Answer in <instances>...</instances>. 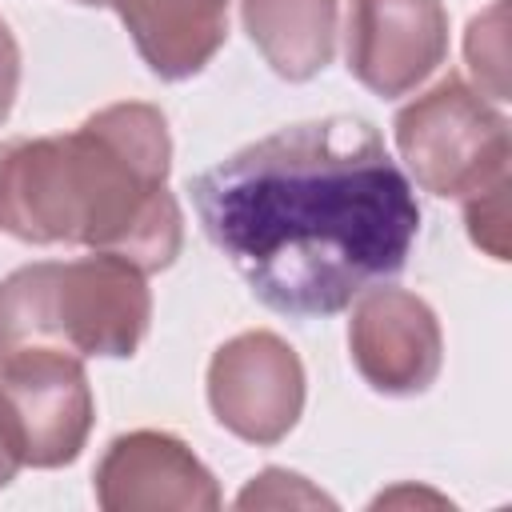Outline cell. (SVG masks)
<instances>
[{"mask_svg": "<svg viewBox=\"0 0 512 512\" xmlns=\"http://www.w3.org/2000/svg\"><path fill=\"white\" fill-rule=\"evenodd\" d=\"M204 236L280 316H332L392 280L420 228L412 180L360 116L280 128L192 180Z\"/></svg>", "mask_w": 512, "mask_h": 512, "instance_id": "obj_1", "label": "cell"}, {"mask_svg": "<svg viewBox=\"0 0 512 512\" xmlns=\"http://www.w3.org/2000/svg\"><path fill=\"white\" fill-rule=\"evenodd\" d=\"M168 128L152 104H112L68 136L0 144V228L28 244H84L140 272L180 252Z\"/></svg>", "mask_w": 512, "mask_h": 512, "instance_id": "obj_2", "label": "cell"}, {"mask_svg": "<svg viewBox=\"0 0 512 512\" xmlns=\"http://www.w3.org/2000/svg\"><path fill=\"white\" fill-rule=\"evenodd\" d=\"M144 272L112 252L28 264L0 284V356L56 348L68 356H132L148 332Z\"/></svg>", "mask_w": 512, "mask_h": 512, "instance_id": "obj_3", "label": "cell"}, {"mask_svg": "<svg viewBox=\"0 0 512 512\" xmlns=\"http://www.w3.org/2000/svg\"><path fill=\"white\" fill-rule=\"evenodd\" d=\"M396 148L436 196L468 200L508 180V120L452 72L396 116Z\"/></svg>", "mask_w": 512, "mask_h": 512, "instance_id": "obj_4", "label": "cell"}, {"mask_svg": "<svg viewBox=\"0 0 512 512\" xmlns=\"http://www.w3.org/2000/svg\"><path fill=\"white\" fill-rule=\"evenodd\" d=\"M0 412L24 464L56 468L76 460L92 428V392L80 356L56 348L0 356Z\"/></svg>", "mask_w": 512, "mask_h": 512, "instance_id": "obj_5", "label": "cell"}, {"mask_svg": "<svg viewBox=\"0 0 512 512\" xmlns=\"http://www.w3.org/2000/svg\"><path fill=\"white\" fill-rule=\"evenodd\" d=\"M208 400L216 420L236 436L276 444L300 416L304 368L276 332H244L212 356Z\"/></svg>", "mask_w": 512, "mask_h": 512, "instance_id": "obj_6", "label": "cell"}, {"mask_svg": "<svg viewBox=\"0 0 512 512\" xmlns=\"http://www.w3.org/2000/svg\"><path fill=\"white\" fill-rule=\"evenodd\" d=\"M448 52V16L440 0H352L348 72L376 96L412 92Z\"/></svg>", "mask_w": 512, "mask_h": 512, "instance_id": "obj_7", "label": "cell"}, {"mask_svg": "<svg viewBox=\"0 0 512 512\" xmlns=\"http://www.w3.org/2000/svg\"><path fill=\"white\" fill-rule=\"evenodd\" d=\"M360 376L388 396L424 392L440 372V328L432 308L400 288H376L356 304L348 328Z\"/></svg>", "mask_w": 512, "mask_h": 512, "instance_id": "obj_8", "label": "cell"}, {"mask_svg": "<svg viewBox=\"0 0 512 512\" xmlns=\"http://www.w3.org/2000/svg\"><path fill=\"white\" fill-rule=\"evenodd\" d=\"M96 492L104 508H128V504L216 508L220 500L208 468L168 432H132L112 440L96 472Z\"/></svg>", "mask_w": 512, "mask_h": 512, "instance_id": "obj_9", "label": "cell"}, {"mask_svg": "<svg viewBox=\"0 0 512 512\" xmlns=\"http://www.w3.org/2000/svg\"><path fill=\"white\" fill-rule=\"evenodd\" d=\"M144 64L164 80L200 72L228 32V0H112Z\"/></svg>", "mask_w": 512, "mask_h": 512, "instance_id": "obj_10", "label": "cell"}, {"mask_svg": "<svg viewBox=\"0 0 512 512\" xmlns=\"http://www.w3.org/2000/svg\"><path fill=\"white\" fill-rule=\"evenodd\" d=\"M244 28L276 76L312 80L336 52V0H244Z\"/></svg>", "mask_w": 512, "mask_h": 512, "instance_id": "obj_11", "label": "cell"}, {"mask_svg": "<svg viewBox=\"0 0 512 512\" xmlns=\"http://www.w3.org/2000/svg\"><path fill=\"white\" fill-rule=\"evenodd\" d=\"M468 232L472 240L492 252L496 260H508V180L492 184L488 192L468 196Z\"/></svg>", "mask_w": 512, "mask_h": 512, "instance_id": "obj_12", "label": "cell"}, {"mask_svg": "<svg viewBox=\"0 0 512 512\" xmlns=\"http://www.w3.org/2000/svg\"><path fill=\"white\" fill-rule=\"evenodd\" d=\"M488 40L492 44H484V36L476 28H468V64H472L476 76H488V92L496 100H508L504 96L508 92V84H504V0H496V16H492V28H488Z\"/></svg>", "mask_w": 512, "mask_h": 512, "instance_id": "obj_13", "label": "cell"}, {"mask_svg": "<svg viewBox=\"0 0 512 512\" xmlns=\"http://www.w3.org/2000/svg\"><path fill=\"white\" fill-rule=\"evenodd\" d=\"M16 84H20V48H16L8 24L0 20V120L12 112Z\"/></svg>", "mask_w": 512, "mask_h": 512, "instance_id": "obj_14", "label": "cell"}, {"mask_svg": "<svg viewBox=\"0 0 512 512\" xmlns=\"http://www.w3.org/2000/svg\"><path fill=\"white\" fill-rule=\"evenodd\" d=\"M24 460H20V448H16V436H12V428H8V420H4V412H0V488L16 476V468H20Z\"/></svg>", "mask_w": 512, "mask_h": 512, "instance_id": "obj_15", "label": "cell"}, {"mask_svg": "<svg viewBox=\"0 0 512 512\" xmlns=\"http://www.w3.org/2000/svg\"><path fill=\"white\" fill-rule=\"evenodd\" d=\"M80 4H112V0H80Z\"/></svg>", "mask_w": 512, "mask_h": 512, "instance_id": "obj_16", "label": "cell"}]
</instances>
